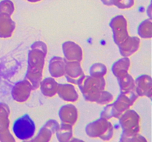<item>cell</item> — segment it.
<instances>
[{
    "label": "cell",
    "mask_w": 152,
    "mask_h": 142,
    "mask_svg": "<svg viewBox=\"0 0 152 142\" xmlns=\"http://www.w3.org/2000/svg\"><path fill=\"white\" fill-rule=\"evenodd\" d=\"M47 54L48 46L42 41H35L29 49L25 78L30 81L33 90L39 88L40 83L43 79V70Z\"/></svg>",
    "instance_id": "1"
},
{
    "label": "cell",
    "mask_w": 152,
    "mask_h": 142,
    "mask_svg": "<svg viewBox=\"0 0 152 142\" xmlns=\"http://www.w3.org/2000/svg\"><path fill=\"white\" fill-rule=\"evenodd\" d=\"M139 98L134 90L121 92L115 101L106 105L101 112L100 117L108 120L112 118L119 119L125 112L130 109L135 104Z\"/></svg>",
    "instance_id": "2"
},
{
    "label": "cell",
    "mask_w": 152,
    "mask_h": 142,
    "mask_svg": "<svg viewBox=\"0 0 152 142\" xmlns=\"http://www.w3.org/2000/svg\"><path fill=\"white\" fill-rule=\"evenodd\" d=\"M86 133L92 138H99L105 141H109L114 136V126L109 120L100 117L99 119L87 124Z\"/></svg>",
    "instance_id": "3"
},
{
    "label": "cell",
    "mask_w": 152,
    "mask_h": 142,
    "mask_svg": "<svg viewBox=\"0 0 152 142\" xmlns=\"http://www.w3.org/2000/svg\"><path fill=\"white\" fill-rule=\"evenodd\" d=\"M106 85L105 77L85 75L77 86L86 101L91 102L96 95L105 90Z\"/></svg>",
    "instance_id": "4"
},
{
    "label": "cell",
    "mask_w": 152,
    "mask_h": 142,
    "mask_svg": "<svg viewBox=\"0 0 152 142\" xmlns=\"http://www.w3.org/2000/svg\"><path fill=\"white\" fill-rule=\"evenodd\" d=\"M15 136L22 141H28L32 138L36 133V124L28 114L17 118L13 126Z\"/></svg>",
    "instance_id": "5"
},
{
    "label": "cell",
    "mask_w": 152,
    "mask_h": 142,
    "mask_svg": "<svg viewBox=\"0 0 152 142\" xmlns=\"http://www.w3.org/2000/svg\"><path fill=\"white\" fill-rule=\"evenodd\" d=\"M120 124L123 130L122 135H132L140 133L141 119L139 114L134 109H129L119 118Z\"/></svg>",
    "instance_id": "6"
},
{
    "label": "cell",
    "mask_w": 152,
    "mask_h": 142,
    "mask_svg": "<svg viewBox=\"0 0 152 142\" xmlns=\"http://www.w3.org/2000/svg\"><path fill=\"white\" fill-rule=\"evenodd\" d=\"M109 26L112 30L114 43L117 46L123 43L130 36L128 28V21L123 15H117L113 17L110 22Z\"/></svg>",
    "instance_id": "7"
},
{
    "label": "cell",
    "mask_w": 152,
    "mask_h": 142,
    "mask_svg": "<svg viewBox=\"0 0 152 142\" xmlns=\"http://www.w3.org/2000/svg\"><path fill=\"white\" fill-rule=\"evenodd\" d=\"M10 109L5 103H0V141H15V138L10 133Z\"/></svg>",
    "instance_id": "8"
},
{
    "label": "cell",
    "mask_w": 152,
    "mask_h": 142,
    "mask_svg": "<svg viewBox=\"0 0 152 142\" xmlns=\"http://www.w3.org/2000/svg\"><path fill=\"white\" fill-rule=\"evenodd\" d=\"M32 91V85L28 79L25 78L14 84L12 88L11 95L15 101L24 103L30 99Z\"/></svg>",
    "instance_id": "9"
},
{
    "label": "cell",
    "mask_w": 152,
    "mask_h": 142,
    "mask_svg": "<svg viewBox=\"0 0 152 142\" xmlns=\"http://www.w3.org/2000/svg\"><path fill=\"white\" fill-rule=\"evenodd\" d=\"M85 75L86 74L83 71L81 62H67L64 76L66 78L68 83L78 85L79 83L83 80Z\"/></svg>",
    "instance_id": "10"
},
{
    "label": "cell",
    "mask_w": 152,
    "mask_h": 142,
    "mask_svg": "<svg viewBox=\"0 0 152 142\" xmlns=\"http://www.w3.org/2000/svg\"><path fill=\"white\" fill-rule=\"evenodd\" d=\"M62 52L67 62H82L84 53L81 46L72 41H67L62 44Z\"/></svg>",
    "instance_id": "11"
},
{
    "label": "cell",
    "mask_w": 152,
    "mask_h": 142,
    "mask_svg": "<svg viewBox=\"0 0 152 142\" xmlns=\"http://www.w3.org/2000/svg\"><path fill=\"white\" fill-rule=\"evenodd\" d=\"M59 124L57 121L53 119H50L46 121L42 127L39 130L38 134L34 138L31 140L34 142H48L53 138V136L56 134Z\"/></svg>",
    "instance_id": "12"
},
{
    "label": "cell",
    "mask_w": 152,
    "mask_h": 142,
    "mask_svg": "<svg viewBox=\"0 0 152 142\" xmlns=\"http://www.w3.org/2000/svg\"><path fill=\"white\" fill-rule=\"evenodd\" d=\"M141 40L138 36H130L119 44V50L123 57H130L140 48Z\"/></svg>",
    "instance_id": "13"
},
{
    "label": "cell",
    "mask_w": 152,
    "mask_h": 142,
    "mask_svg": "<svg viewBox=\"0 0 152 142\" xmlns=\"http://www.w3.org/2000/svg\"><path fill=\"white\" fill-rule=\"evenodd\" d=\"M59 116L61 122L74 127L79 120V111L75 105L68 104L61 106L59 110Z\"/></svg>",
    "instance_id": "14"
},
{
    "label": "cell",
    "mask_w": 152,
    "mask_h": 142,
    "mask_svg": "<svg viewBox=\"0 0 152 142\" xmlns=\"http://www.w3.org/2000/svg\"><path fill=\"white\" fill-rule=\"evenodd\" d=\"M134 91L139 97L151 98L152 81L148 75H142L135 79Z\"/></svg>",
    "instance_id": "15"
},
{
    "label": "cell",
    "mask_w": 152,
    "mask_h": 142,
    "mask_svg": "<svg viewBox=\"0 0 152 142\" xmlns=\"http://www.w3.org/2000/svg\"><path fill=\"white\" fill-rule=\"evenodd\" d=\"M57 95L63 101L69 103H75L78 101L80 96L78 92L76 90L74 84H59Z\"/></svg>",
    "instance_id": "16"
},
{
    "label": "cell",
    "mask_w": 152,
    "mask_h": 142,
    "mask_svg": "<svg viewBox=\"0 0 152 142\" xmlns=\"http://www.w3.org/2000/svg\"><path fill=\"white\" fill-rule=\"evenodd\" d=\"M16 30V22L12 19L11 16L0 13V38H10Z\"/></svg>",
    "instance_id": "17"
},
{
    "label": "cell",
    "mask_w": 152,
    "mask_h": 142,
    "mask_svg": "<svg viewBox=\"0 0 152 142\" xmlns=\"http://www.w3.org/2000/svg\"><path fill=\"white\" fill-rule=\"evenodd\" d=\"M67 61L60 56H53L49 62V73L54 78H62L65 75Z\"/></svg>",
    "instance_id": "18"
},
{
    "label": "cell",
    "mask_w": 152,
    "mask_h": 142,
    "mask_svg": "<svg viewBox=\"0 0 152 142\" xmlns=\"http://www.w3.org/2000/svg\"><path fill=\"white\" fill-rule=\"evenodd\" d=\"M59 83L53 77H48L42 80L39 89L44 96L47 98H53L57 95Z\"/></svg>",
    "instance_id": "19"
},
{
    "label": "cell",
    "mask_w": 152,
    "mask_h": 142,
    "mask_svg": "<svg viewBox=\"0 0 152 142\" xmlns=\"http://www.w3.org/2000/svg\"><path fill=\"white\" fill-rule=\"evenodd\" d=\"M131 65H132V63H131L129 57L121 58L113 64L112 67H111L112 73L117 79L126 74L129 73Z\"/></svg>",
    "instance_id": "20"
},
{
    "label": "cell",
    "mask_w": 152,
    "mask_h": 142,
    "mask_svg": "<svg viewBox=\"0 0 152 142\" xmlns=\"http://www.w3.org/2000/svg\"><path fill=\"white\" fill-rule=\"evenodd\" d=\"M56 136L59 142L71 141L73 138V126L62 123L56 132Z\"/></svg>",
    "instance_id": "21"
},
{
    "label": "cell",
    "mask_w": 152,
    "mask_h": 142,
    "mask_svg": "<svg viewBox=\"0 0 152 142\" xmlns=\"http://www.w3.org/2000/svg\"><path fill=\"white\" fill-rule=\"evenodd\" d=\"M138 35L144 39H151L152 37V21L151 19L142 21L138 26Z\"/></svg>",
    "instance_id": "22"
},
{
    "label": "cell",
    "mask_w": 152,
    "mask_h": 142,
    "mask_svg": "<svg viewBox=\"0 0 152 142\" xmlns=\"http://www.w3.org/2000/svg\"><path fill=\"white\" fill-rule=\"evenodd\" d=\"M119 85L120 87V91L126 92L134 90L135 89V80L129 73L117 78Z\"/></svg>",
    "instance_id": "23"
},
{
    "label": "cell",
    "mask_w": 152,
    "mask_h": 142,
    "mask_svg": "<svg viewBox=\"0 0 152 142\" xmlns=\"http://www.w3.org/2000/svg\"><path fill=\"white\" fill-rule=\"evenodd\" d=\"M114 101V96L110 92L102 90L91 99V103H96L99 105H107L111 104Z\"/></svg>",
    "instance_id": "24"
},
{
    "label": "cell",
    "mask_w": 152,
    "mask_h": 142,
    "mask_svg": "<svg viewBox=\"0 0 152 142\" xmlns=\"http://www.w3.org/2000/svg\"><path fill=\"white\" fill-rule=\"evenodd\" d=\"M90 75L98 77H105L108 74V68L102 63H95L91 67Z\"/></svg>",
    "instance_id": "25"
},
{
    "label": "cell",
    "mask_w": 152,
    "mask_h": 142,
    "mask_svg": "<svg viewBox=\"0 0 152 142\" xmlns=\"http://www.w3.org/2000/svg\"><path fill=\"white\" fill-rule=\"evenodd\" d=\"M14 10V4L11 0H1L0 1V13L12 16Z\"/></svg>",
    "instance_id": "26"
},
{
    "label": "cell",
    "mask_w": 152,
    "mask_h": 142,
    "mask_svg": "<svg viewBox=\"0 0 152 142\" xmlns=\"http://www.w3.org/2000/svg\"><path fill=\"white\" fill-rule=\"evenodd\" d=\"M135 4V0H112V6L120 10H129Z\"/></svg>",
    "instance_id": "27"
},
{
    "label": "cell",
    "mask_w": 152,
    "mask_h": 142,
    "mask_svg": "<svg viewBox=\"0 0 152 142\" xmlns=\"http://www.w3.org/2000/svg\"><path fill=\"white\" fill-rule=\"evenodd\" d=\"M120 141L123 142H146L147 140L145 138L141 135L140 133L132 135H121Z\"/></svg>",
    "instance_id": "28"
},
{
    "label": "cell",
    "mask_w": 152,
    "mask_h": 142,
    "mask_svg": "<svg viewBox=\"0 0 152 142\" xmlns=\"http://www.w3.org/2000/svg\"><path fill=\"white\" fill-rule=\"evenodd\" d=\"M105 5L112 6V0H101Z\"/></svg>",
    "instance_id": "29"
},
{
    "label": "cell",
    "mask_w": 152,
    "mask_h": 142,
    "mask_svg": "<svg viewBox=\"0 0 152 142\" xmlns=\"http://www.w3.org/2000/svg\"><path fill=\"white\" fill-rule=\"evenodd\" d=\"M25 1H29V2L31 3H37L39 2V1H41L42 0H25Z\"/></svg>",
    "instance_id": "30"
},
{
    "label": "cell",
    "mask_w": 152,
    "mask_h": 142,
    "mask_svg": "<svg viewBox=\"0 0 152 142\" xmlns=\"http://www.w3.org/2000/svg\"><path fill=\"white\" fill-rule=\"evenodd\" d=\"M148 16H149V18L150 19H151V4H150L149 5V7H148Z\"/></svg>",
    "instance_id": "31"
}]
</instances>
